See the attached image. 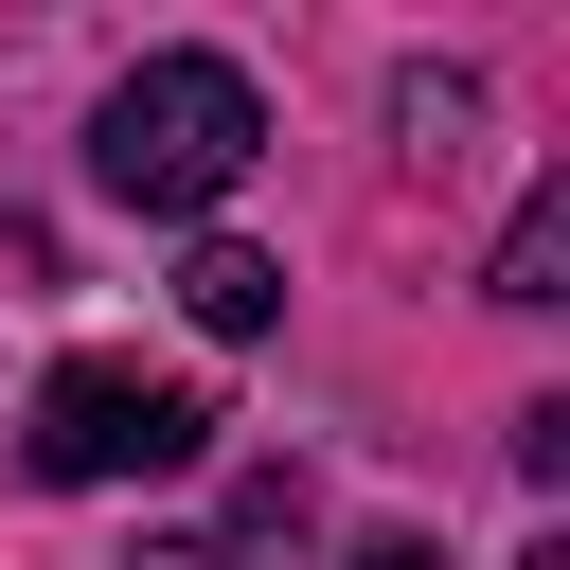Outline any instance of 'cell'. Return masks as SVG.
I'll return each instance as SVG.
<instances>
[{
  "instance_id": "1",
  "label": "cell",
  "mask_w": 570,
  "mask_h": 570,
  "mask_svg": "<svg viewBox=\"0 0 570 570\" xmlns=\"http://www.w3.org/2000/svg\"><path fill=\"white\" fill-rule=\"evenodd\" d=\"M249 160H267V89H249L232 53H142V71L89 107V178H107L125 214H214Z\"/></svg>"
},
{
  "instance_id": "2",
  "label": "cell",
  "mask_w": 570,
  "mask_h": 570,
  "mask_svg": "<svg viewBox=\"0 0 570 570\" xmlns=\"http://www.w3.org/2000/svg\"><path fill=\"white\" fill-rule=\"evenodd\" d=\"M196 445H214V410L178 374H142V356H53L36 374V428H18L36 481H178Z\"/></svg>"
},
{
  "instance_id": "3",
  "label": "cell",
  "mask_w": 570,
  "mask_h": 570,
  "mask_svg": "<svg viewBox=\"0 0 570 570\" xmlns=\"http://www.w3.org/2000/svg\"><path fill=\"white\" fill-rule=\"evenodd\" d=\"M481 303H570V178H534V196H517V232H499Z\"/></svg>"
},
{
  "instance_id": "4",
  "label": "cell",
  "mask_w": 570,
  "mask_h": 570,
  "mask_svg": "<svg viewBox=\"0 0 570 570\" xmlns=\"http://www.w3.org/2000/svg\"><path fill=\"white\" fill-rule=\"evenodd\" d=\"M178 303H196V338H267V321H285V267H267V249H232V232H214V249H196V267H178Z\"/></svg>"
},
{
  "instance_id": "5",
  "label": "cell",
  "mask_w": 570,
  "mask_h": 570,
  "mask_svg": "<svg viewBox=\"0 0 570 570\" xmlns=\"http://www.w3.org/2000/svg\"><path fill=\"white\" fill-rule=\"evenodd\" d=\"M392 125H410V142H428V160H445V142H463V125H481V89H463V71H410V89H392Z\"/></svg>"
},
{
  "instance_id": "6",
  "label": "cell",
  "mask_w": 570,
  "mask_h": 570,
  "mask_svg": "<svg viewBox=\"0 0 570 570\" xmlns=\"http://www.w3.org/2000/svg\"><path fill=\"white\" fill-rule=\"evenodd\" d=\"M125 570H249V552H232V534H142Z\"/></svg>"
},
{
  "instance_id": "7",
  "label": "cell",
  "mask_w": 570,
  "mask_h": 570,
  "mask_svg": "<svg viewBox=\"0 0 570 570\" xmlns=\"http://www.w3.org/2000/svg\"><path fill=\"white\" fill-rule=\"evenodd\" d=\"M338 570H445V552H428V534H356Z\"/></svg>"
},
{
  "instance_id": "8",
  "label": "cell",
  "mask_w": 570,
  "mask_h": 570,
  "mask_svg": "<svg viewBox=\"0 0 570 570\" xmlns=\"http://www.w3.org/2000/svg\"><path fill=\"white\" fill-rule=\"evenodd\" d=\"M517 570H570V552H517Z\"/></svg>"
}]
</instances>
